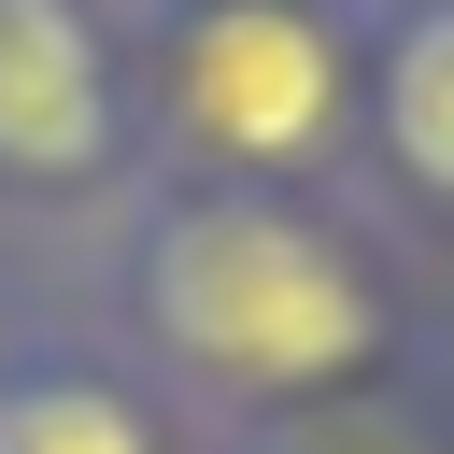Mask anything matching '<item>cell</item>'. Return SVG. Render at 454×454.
Here are the masks:
<instances>
[{
	"instance_id": "obj_4",
	"label": "cell",
	"mask_w": 454,
	"mask_h": 454,
	"mask_svg": "<svg viewBox=\"0 0 454 454\" xmlns=\"http://www.w3.org/2000/svg\"><path fill=\"white\" fill-rule=\"evenodd\" d=\"M383 142L426 199H454V0H426L397 43H383Z\"/></svg>"
},
{
	"instance_id": "obj_2",
	"label": "cell",
	"mask_w": 454,
	"mask_h": 454,
	"mask_svg": "<svg viewBox=\"0 0 454 454\" xmlns=\"http://www.w3.org/2000/svg\"><path fill=\"white\" fill-rule=\"evenodd\" d=\"M340 43L298 14V0H199L184 43H170V128L227 170H312L340 156Z\"/></svg>"
},
{
	"instance_id": "obj_1",
	"label": "cell",
	"mask_w": 454,
	"mask_h": 454,
	"mask_svg": "<svg viewBox=\"0 0 454 454\" xmlns=\"http://www.w3.org/2000/svg\"><path fill=\"white\" fill-rule=\"evenodd\" d=\"M142 312L227 397H312V383H340V369L383 355L369 270L326 227H298L284 199H199V213H170L156 255H142Z\"/></svg>"
},
{
	"instance_id": "obj_5",
	"label": "cell",
	"mask_w": 454,
	"mask_h": 454,
	"mask_svg": "<svg viewBox=\"0 0 454 454\" xmlns=\"http://www.w3.org/2000/svg\"><path fill=\"white\" fill-rule=\"evenodd\" d=\"M0 454H156V426L99 369H43V383L0 397Z\"/></svg>"
},
{
	"instance_id": "obj_3",
	"label": "cell",
	"mask_w": 454,
	"mask_h": 454,
	"mask_svg": "<svg viewBox=\"0 0 454 454\" xmlns=\"http://www.w3.org/2000/svg\"><path fill=\"white\" fill-rule=\"evenodd\" d=\"M114 156V57L71 0H0V170H99Z\"/></svg>"
}]
</instances>
